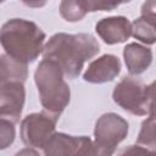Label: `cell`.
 <instances>
[{"instance_id":"3","label":"cell","mask_w":156,"mask_h":156,"mask_svg":"<svg viewBox=\"0 0 156 156\" xmlns=\"http://www.w3.org/2000/svg\"><path fill=\"white\" fill-rule=\"evenodd\" d=\"M63 77L61 67L55 61L46 58L39 62L34 72L40 104L45 111L57 118L71 101V88Z\"/></svg>"},{"instance_id":"19","label":"cell","mask_w":156,"mask_h":156,"mask_svg":"<svg viewBox=\"0 0 156 156\" xmlns=\"http://www.w3.org/2000/svg\"><path fill=\"white\" fill-rule=\"evenodd\" d=\"M156 27V0L145 1L141 6V15Z\"/></svg>"},{"instance_id":"4","label":"cell","mask_w":156,"mask_h":156,"mask_svg":"<svg viewBox=\"0 0 156 156\" xmlns=\"http://www.w3.org/2000/svg\"><path fill=\"white\" fill-rule=\"evenodd\" d=\"M128 122L115 112L104 113L95 123L94 141L90 156H112L121 141L127 138Z\"/></svg>"},{"instance_id":"16","label":"cell","mask_w":156,"mask_h":156,"mask_svg":"<svg viewBox=\"0 0 156 156\" xmlns=\"http://www.w3.org/2000/svg\"><path fill=\"white\" fill-rule=\"evenodd\" d=\"M0 147L4 150L9 147L15 140V123L0 118Z\"/></svg>"},{"instance_id":"7","label":"cell","mask_w":156,"mask_h":156,"mask_svg":"<svg viewBox=\"0 0 156 156\" xmlns=\"http://www.w3.org/2000/svg\"><path fill=\"white\" fill-rule=\"evenodd\" d=\"M93 140L89 136L55 133L43 149V156H90Z\"/></svg>"},{"instance_id":"5","label":"cell","mask_w":156,"mask_h":156,"mask_svg":"<svg viewBox=\"0 0 156 156\" xmlns=\"http://www.w3.org/2000/svg\"><path fill=\"white\" fill-rule=\"evenodd\" d=\"M58 118L48 111L27 115L21 122V139L28 147L44 149L54 136Z\"/></svg>"},{"instance_id":"15","label":"cell","mask_w":156,"mask_h":156,"mask_svg":"<svg viewBox=\"0 0 156 156\" xmlns=\"http://www.w3.org/2000/svg\"><path fill=\"white\" fill-rule=\"evenodd\" d=\"M136 144L156 152V119L147 117L141 122Z\"/></svg>"},{"instance_id":"17","label":"cell","mask_w":156,"mask_h":156,"mask_svg":"<svg viewBox=\"0 0 156 156\" xmlns=\"http://www.w3.org/2000/svg\"><path fill=\"white\" fill-rule=\"evenodd\" d=\"M116 156H156V152L136 144L121 149Z\"/></svg>"},{"instance_id":"13","label":"cell","mask_w":156,"mask_h":156,"mask_svg":"<svg viewBox=\"0 0 156 156\" xmlns=\"http://www.w3.org/2000/svg\"><path fill=\"white\" fill-rule=\"evenodd\" d=\"M88 12H93L91 0H69L60 4V13L67 22H77L84 18Z\"/></svg>"},{"instance_id":"1","label":"cell","mask_w":156,"mask_h":156,"mask_svg":"<svg viewBox=\"0 0 156 156\" xmlns=\"http://www.w3.org/2000/svg\"><path fill=\"white\" fill-rule=\"evenodd\" d=\"M99 51L100 45L91 34L56 33L44 45L43 57L55 61L68 79H76L84 63L96 56Z\"/></svg>"},{"instance_id":"18","label":"cell","mask_w":156,"mask_h":156,"mask_svg":"<svg viewBox=\"0 0 156 156\" xmlns=\"http://www.w3.org/2000/svg\"><path fill=\"white\" fill-rule=\"evenodd\" d=\"M146 93H147V100H149V104H147L149 117L156 119V80L146 85Z\"/></svg>"},{"instance_id":"9","label":"cell","mask_w":156,"mask_h":156,"mask_svg":"<svg viewBox=\"0 0 156 156\" xmlns=\"http://www.w3.org/2000/svg\"><path fill=\"white\" fill-rule=\"evenodd\" d=\"M95 32L107 45L124 43L132 35V22L124 16H112L100 20L95 24Z\"/></svg>"},{"instance_id":"8","label":"cell","mask_w":156,"mask_h":156,"mask_svg":"<svg viewBox=\"0 0 156 156\" xmlns=\"http://www.w3.org/2000/svg\"><path fill=\"white\" fill-rule=\"evenodd\" d=\"M26 100L24 84L22 82L0 83V117L12 123L20 122Z\"/></svg>"},{"instance_id":"14","label":"cell","mask_w":156,"mask_h":156,"mask_svg":"<svg viewBox=\"0 0 156 156\" xmlns=\"http://www.w3.org/2000/svg\"><path fill=\"white\" fill-rule=\"evenodd\" d=\"M132 35L146 45L156 43V27L145 17L140 16L132 23Z\"/></svg>"},{"instance_id":"12","label":"cell","mask_w":156,"mask_h":156,"mask_svg":"<svg viewBox=\"0 0 156 156\" xmlns=\"http://www.w3.org/2000/svg\"><path fill=\"white\" fill-rule=\"evenodd\" d=\"M28 77L27 65L21 63L6 54L1 55L0 58V83L5 82H22L24 83Z\"/></svg>"},{"instance_id":"6","label":"cell","mask_w":156,"mask_h":156,"mask_svg":"<svg viewBox=\"0 0 156 156\" xmlns=\"http://www.w3.org/2000/svg\"><path fill=\"white\" fill-rule=\"evenodd\" d=\"M112 99L121 108L132 115L145 116L147 113L146 85L134 78L124 77L118 82L113 89Z\"/></svg>"},{"instance_id":"20","label":"cell","mask_w":156,"mask_h":156,"mask_svg":"<svg viewBox=\"0 0 156 156\" xmlns=\"http://www.w3.org/2000/svg\"><path fill=\"white\" fill-rule=\"evenodd\" d=\"M15 156H40V155L33 147H24V149L20 150L18 152H16Z\"/></svg>"},{"instance_id":"2","label":"cell","mask_w":156,"mask_h":156,"mask_svg":"<svg viewBox=\"0 0 156 156\" xmlns=\"http://www.w3.org/2000/svg\"><path fill=\"white\" fill-rule=\"evenodd\" d=\"M45 33L33 21L11 18L0 32V43L5 54L13 60L28 65L34 62L44 50Z\"/></svg>"},{"instance_id":"11","label":"cell","mask_w":156,"mask_h":156,"mask_svg":"<svg viewBox=\"0 0 156 156\" xmlns=\"http://www.w3.org/2000/svg\"><path fill=\"white\" fill-rule=\"evenodd\" d=\"M123 58L129 74L139 76L150 67L152 62V51L138 43H130L123 49Z\"/></svg>"},{"instance_id":"10","label":"cell","mask_w":156,"mask_h":156,"mask_svg":"<svg viewBox=\"0 0 156 156\" xmlns=\"http://www.w3.org/2000/svg\"><path fill=\"white\" fill-rule=\"evenodd\" d=\"M121 72V61L116 55L105 54L95 58L88 66L83 79L93 84H102L113 80Z\"/></svg>"}]
</instances>
